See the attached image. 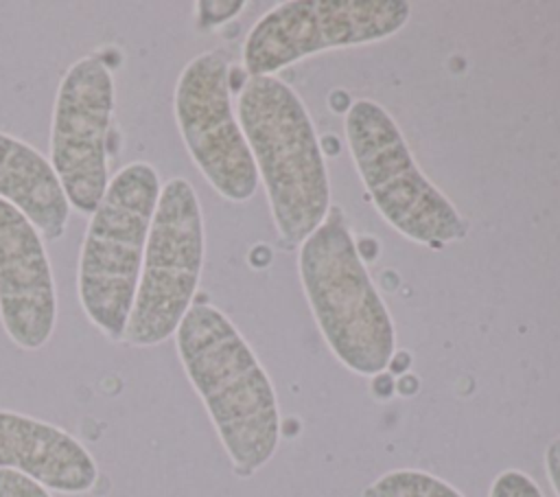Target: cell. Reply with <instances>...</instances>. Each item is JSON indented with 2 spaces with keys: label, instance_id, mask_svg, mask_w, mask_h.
<instances>
[{
  "label": "cell",
  "instance_id": "cell-1",
  "mask_svg": "<svg viewBox=\"0 0 560 497\" xmlns=\"http://www.w3.org/2000/svg\"><path fill=\"white\" fill-rule=\"evenodd\" d=\"M182 368L241 477L254 475L280 442L273 383L232 320L212 304H192L175 331Z\"/></svg>",
  "mask_w": 560,
  "mask_h": 497
},
{
  "label": "cell",
  "instance_id": "cell-2",
  "mask_svg": "<svg viewBox=\"0 0 560 497\" xmlns=\"http://www.w3.org/2000/svg\"><path fill=\"white\" fill-rule=\"evenodd\" d=\"M238 123L278 234L302 243L330 210L328 171L308 109L276 74L249 77L238 94Z\"/></svg>",
  "mask_w": 560,
  "mask_h": 497
},
{
  "label": "cell",
  "instance_id": "cell-3",
  "mask_svg": "<svg viewBox=\"0 0 560 497\" xmlns=\"http://www.w3.org/2000/svg\"><path fill=\"white\" fill-rule=\"evenodd\" d=\"M298 269L332 355L357 374L383 372L396 348L394 322L339 208H330L313 234L300 243Z\"/></svg>",
  "mask_w": 560,
  "mask_h": 497
},
{
  "label": "cell",
  "instance_id": "cell-4",
  "mask_svg": "<svg viewBox=\"0 0 560 497\" xmlns=\"http://www.w3.org/2000/svg\"><path fill=\"white\" fill-rule=\"evenodd\" d=\"M160 190L162 182L153 164L142 160L125 164L112 175L81 241L79 304L112 342L125 337Z\"/></svg>",
  "mask_w": 560,
  "mask_h": 497
},
{
  "label": "cell",
  "instance_id": "cell-5",
  "mask_svg": "<svg viewBox=\"0 0 560 497\" xmlns=\"http://www.w3.org/2000/svg\"><path fill=\"white\" fill-rule=\"evenodd\" d=\"M354 166L383 219L422 245H446L468 232L451 199L422 173L385 107L359 99L346 114Z\"/></svg>",
  "mask_w": 560,
  "mask_h": 497
},
{
  "label": "cell",
  "instance_id": "cell-6",
  "mask_svg": "<svg viewBox=\"0 0 560 497\" xmlns=\"http://www.w3.org/2000/svg\"><path fill=\"white\" fill-rule=\"evenodd\" d=\"M206 256L203 212L186 177L162 184L151 219L136 300L122 342L149 348L175 335L192 307Z\"/></svg>",
  "mask_w": 560,
  "mask_h": 497
},
{
  "label": "cell",
  "instance_id": "cell-7",
  "mask_svg": "<svg viewBox=\"0 0 560 497\" xmlns=\"http://www.w3.org/2000/svg\"><path fill=\"white\" fill-rule=\"evenodd\" d=\"M409 15L405 0H287L252 26L243 66L249 77H273L308 55L385 39Z\"/></svg>",
  "mask_w": 560,
  "mask_h": 497
},
{
  "label": "cell",
  "instance_id": "cell-8",
  "mask_svg": "<svg viewBox=\"0 0 560 497\" xmlns=\"http://www.w3.org/2000/svg\"><path fill=\"white\" fill-rule=\"evenodd\" d=\"M116 83L109 66L85 55L61 77L50 120V164L70 208L92 215L109 184Z\"/></svg>",
  "mask_w": 560,
  "mask_h": 497
},
{
  "label": "cell",
  "instance_id": "cell-9",
  "mask_svg": "<svg viewBox=\"0 0 560 497\" xmlns=\"http://www.w3.org/2000/svg\"><path fill=\"white\" fill-rule=\"evenodd\" d=\"M173 114L186 151L206 182L230 201H247L258 171L230 96V61L219 50L195 55L173 90Z\"/></svg>",
  "mask_w": 560,
  "mask_h": 497
},
{
  "label": "cell",
  "instance_id": "cell-10",
  "mask_svg": "<svg viewBox=\"0 0 560 497\" xmlns=\"http://www.w3.org/2000/svg\"><path fill=\"white\" fill-rule=\"evenodd\" d=\"M57 285L42 232L0 199V324L22 350L44 348L57 326Z\"/></svg>",
  "mask_w": 560,
  "mask_h": 497
},
{
  "label": "cell",
  "instance_id": "cell-11",
  "mask_svg": "<svg viewBox=\"0 0 560 497\" xmlns=\"http://www.w3.org/2000/svg\"><path fill=\"white\" fill-rule=\"evenodd\" d=\"M0 469L66 495L90 493L98 482L96 460L70 431L11 409H0Z\"/></svg>",
  "mask_w": 560,
  "mask_h": 497
},
{
  "label": "cell",
  "instance_id": "cell-12",
  "mask_svg": "<svg viewBox=\"0 0 560 497\" xmlns=\"http://www.w3.org/2000/svg\"><path fill=\"white\" fill-rule=\"evenodd\" d=\"M0 199L18 208L44 239L66 234L70 204L50 160L7 131H0Z\"/></svg>",
  "mask_w": 560,
  "mask_h": 497
},
{
  "label": "cell",
  "instance_id": "cell-13",
  "mask_svg": "<svg viewBox=\"0 0 560 497\" xmlns=\"http://www.w3.org/2000/svg\"><path fill=\"white\" fill-rule=\"evenodd\" d=\"M363 497H464L448 482L418 469H396L374 479Z\"/></svg>",
  "mask_w": 560,
  "mask_h": 497
},
{
  "label": "cell",
  "instance_id": "cell-14",
  "mask_svg": "<svg viewBox=\"0 0 560 497\" xmlns=\"http://www.w3.org/2000/svg\"><path fill=\"white\" fill-rule=\"evenodd\" d=\"M488 497H545V495L527 473L508 469L492 479Z\"/></svg>",
  "mask_w": 560,
  "mask_h": 497
},
{
  "label": "cell",
  "instance_id": "cell-15",
  "mask_svg": "<svg viewBox=\"0 0 560 497\" xmlns=\"http://www.w3.org/2000/svg\"><path fill=\"white\" fill-rule=\"evenodd\" d=\"M0 497H52L44 486L22 473L0 469Z\"/></svg>",
  "mask_w": 560,
  "mask_h": 497
},
{
  "label": "cell",
  "instance_id": "cell-16",
  "mask_svg": "<svg viewBox=\"0 0 560 497\" xmlns=\"http://www.w3.org/2000/svg\"><path fill=\"white\" fill-rule=\"evenodd\" d=\"M245 7L243 0L236 2H197V20L201 28H212L230 18H234Z\"/></svg>",
  "mask_w": 560,
  "mask_h": 497
},
{
  "label": "cell",
  "instance_id": "cell-17",
  "mask_svg": "<svg viewBox=\"0 0 560 497\" xmlns=\"http://www.w3.org/2000/svg\"><path fill=\"white\" fill-rule=\"evenodd\" d=\"M545 471L556 497H560V436L553 438L545 449Z\"/></svg>",
  "mask_w": 560,
  "mask_h": 497
}]
</instances>
